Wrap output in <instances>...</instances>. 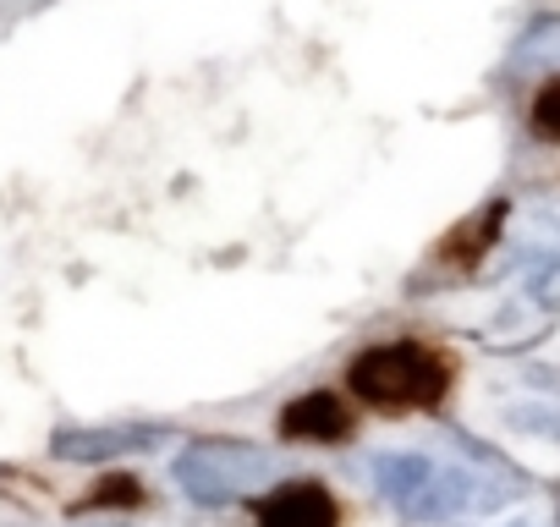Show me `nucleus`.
Segmentation results:
<instances>
[{
	"instance_id": "1",
	"label": "nucleus",
	"mask_w": 560,
	"mask_h": 527,
	"mask_svg": "<svg viewBox=\"0 0 560 527\" xmlns=\"http://www.w3.org/2000/svg\"><path fill=\"white\" fill-rule=\"evenodd\" d=\"M347 385H352V396H363L380 412H429L451 390V363L434 347L390 341V347H369L347 368Z\"/></svg>"
},
{
	"instance_id": "5",
	"label": "nucleus",
	"mask_w": 560,
	"mask_h": 527,
	"mask_svg": "<svg viewBox=\"0 0 560 527\" xmlns=\"http://www.w3.org/2000/svg\"><path fill=\"white\" fill-rule=\"evenodd\" d=\"M352 429V412L336 390H308L298 396L287 412H280V440H308V445H336L347 440Z\"/></svg>"
},
{
	"instance_id": "4",
	"label": "nucleus",
	"mask_w": 560,
	"mask_h": 527,
	"mask_svg": "<svg viewBox=\"0 0 560 527\" xmlns=\"http://www.w3.org/2000/svg\"><path fill=\"white\" fill-rule=\"evenodd\" d=\"M258 527H341V505L325 483L292 478L258 500Z\"/></svg>"
},
{
	"instance_id": "6",
	"label": "nucleus",
	"mask_w": 560,
	"mask_h": 527,
	"mask_svg": "<svg viewBox=\"0 0 560 527\" xmlns=\"http://www.w3.org/2000/svg\"><path fill=\"white\" fill-rule=\"evenodd\" d=\"M533 127H538V138H560V83H544V94L533 105Z\"/></svg>"
},
{
	"instance_id": "2",
	"label": "nucleus",
	"mask_w": 560,
	"mask_h": 527,
	"mask_svg": "<svg viewBox=\"0 0 560 527\" xmlns=\"http://www.w3.org/2000/svg\"><path fill=\"white\" fill-rule=\"evenodd\" d=\"M264 467H269V461H264L253 445H242V440H198V445L176 461V478H182V489H187L192 500L214 505V500H231V494L253 489V483L264 478Z\"/></svg>"
},
{
	"instance_id": "3",
	"label": "nucleus",
	"mask_w": 560,
	"mask_h": 527,
	"mask_svg": "<svg viewBox=\"0 0 560 527\" xmlns=\"http://www.w3.org/2000/svg\"><path fill=\"white\" fill-rule=\"evenodd\" d=\"M385 500H396L407 516H451L467 505V489L456 472L434 467L429 456H380L374 461Z\"/></svg>"
}]
</instances>
